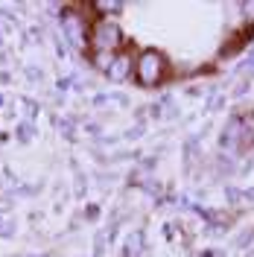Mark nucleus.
Returning a JSON list of instances; mask_svg holds the SVG:
<instances>
[{"label": "nucleus", "instance_id": "423d86ee", "mask_svg": "<svg viewBox=\"0 0 254 257\" xmlns=\"http://www.w3.org/2000/svg\"><path fill=\"white\" fill-rule=\"evenodd\" d=\"M32 135H35V128H32L30 123H21V126H18V138H21V141H32Z\"/></svg>", "mask_w": 254, "mask_h": 257}, {"label": "nucleus", "instance_id": "20e7f679", "mask_svg": "<svg viewBox=\"0 0 254 257\" xmlns=\"http://www.w3.org/2000/svg\"><path fill=\"white\" fill-rule=\"evenodd\" d=\"M132 67H135V59H132V53H126V50H120V53H117V56L111 59V64L105 67V73H108V79H114V82H123V79H129Z\"/></svg>", "mask_w": 254, "mask_h": 257}, {"label": "nucleus", "instance_id": "6e6552de", "mask_svg": "<svg viewBox=\"0 0 254 257\" xmlns=\"http://www.w3.org/2000/svg\"><path fill=\"white\" fill-rule=\"evenodd\" d=\"M239 9H242V15L248 24H254V3H239Z\"/></svg>", "mask_w": 254, "mask_h": 257}, {"label": "nucleus", "instance_id": "1a4fd4ad", "mask_svg": "<svg viewBox=\"0 0 254 257\" xmlns=\"http://www.w3.org/2000/svg\"><path fill=\"white\" fill-rule=\"evenodd\" d=\"M202 257H219V251H202Z\"/></svg>", "mask_w": 254, "mask_h": 257}, {"label": "nucleus", "instance_id": "f03ea898", "mask_svg": "<svg viewBox=\"0 0 254 257\" xmlns=\"http://www.w3.org/2000/svg\"><path fill=\"white\" fill-rule=\"evenodd\" d=\"M91 41H94L96 53H120V44H123V32H120V24L114 18H99L96 24H91Z\"/></svg>", "mask_w": 254, "mask_h": 257}, {"label": "nucleus", "instance_id": "f257e3e1", "mask_svg": "<svg viewBox=\"0 0 254 257\" xmlns=\"http://www.w3.org/2000/svg\"><path fill=\"white\" fill-rule=\"evenodd\" d=\"M167 67H170L167 56L161 50L149 47V50H143L138 56V62H135V79H138L141 88H149V91L161 88L164 79H167Z\"/></svg>", "mask_w": 254, "mask_h": 257}, {"label": "nucleus", "instance_id": "7ed1b4c3", "mask_svg": "<svg viewBox=\"0 0 254 257\" xmlns=\"http://www.w3.org/2000/svg\"><path fill=\"white\" fill-rule=\"evenodd\" d=\"M64 32L73 38V44L79 50L88 47V41H91V21L76 15V12H67V15H64Z\"/></svg>", "mask_w": 254, "mask_h": 257}, {"label": "nucleus", "instance_id": "39448f33", "mask_svg": "<svg viewBox=\"0 0 254 257\" xmlns=\"http://www.w3.org/2000/svg\"><path fill=\"white\" fill-rule=\"evenodd\" d=\"M237 123H239V146H237V155L248 152L254 146V111H242L237 114Z\"/></svg>", "mask_w": 254, "mask_h": 257}, {"label": "nucleus", "instance_id": "0eeeda50", "mask_svg": "<svg viewBox=\"0 0 254 257\" xmlns=\"http://www.w3.org/2000/svg\"><path fill=\"white\" fill-rule=\"evenodd\" d=\"M94 9L96 12H120L123 6L120 3H94Z\"/></svg>", "mask_w": 254, "mask_h": 257}]
</instances>
